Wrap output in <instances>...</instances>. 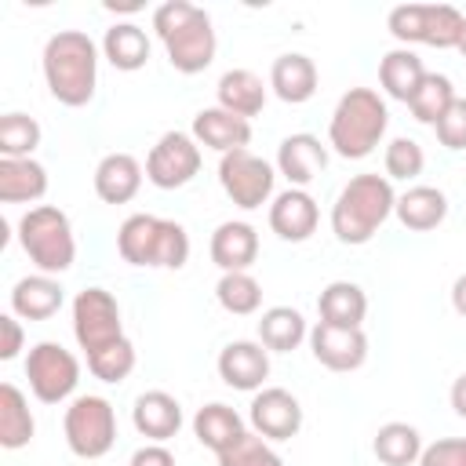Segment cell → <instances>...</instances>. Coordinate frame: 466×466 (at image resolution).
Segmentation results:
<instances>
[{
  "instance_id": "f35d334b",
  "label": "cell",
  "mask_w": 466,
  "mask_h": 466,
  "mask_svg": "<svg viewBox=\"0 0 466 466\" xmlns=\"http://www.w3.org/2000/svg\"><path fill=\"white\" fill-rule=\"evenodd\" d=\"M382 164H386V178L393 182V178H415V175H422V167H426V153H422V146L415 142V138H408V135H397L390 146H386V153H382Z\"/></svg>"
},
{
  "instance_id": "3957f363",
  "label": "cell",
  "mask_w": 466,
  "mask_h": 466,
  "mask_svg": "<svg viewBox=\"0 0 466 466\" xmlns=\"http://www.w3.org/2000/svg\"><path fill=\"white\" fill-rule=\"evenodd\" d=\"M393 208H397V193L386 175H371V171L353 175L331 204V233L342 244L360 248L382 229V222L393 215Z\"/></svg>"
},
{
  "instance_id": "5b68a950",
  "label": "cell",
  "mask_w": 466,
  "mask_h": 466,
  "mask_svg": "<svg viewBox=\"0 0 466 466\" xmlns=\"http://www.w3.org/2000/svg\"><path fill=\"white\" fill-rule=\"evenodd\" d=\"M386 124L390 109L382 95L371 87H350L328 120V146L346 160H364L382 142Z\"/></svg>"
},
{
  "instance_id": "2e32d148",
  "label": "cell",
  "mask_w": 466,
  "mask_h": 466,
  "mask_svg": "<svg viewBox=\"0 0 466 466\" xmlns=\"http://www.w3.org/2000/svg\"><path fill=\"white\" fill-rule=\"evenodd\" d=\"M317 222H320V208L317 200L306 193V189H295L288 186L284 193L273 197L269 204V229L288 240V244H302L317 233Z\"/></svg>"
},
{
  "instance_id": "ab89813d",
  "label": "cell",
  "mask_w": 466,
  "mask_h": 466,
  "mask_svg": "<svg viewBox=\"0 0 466 466\" xmlns=\"http://www.w3.org/2000/svg\"><path fill=\"white\" fill-rule=\"evenodd\" d=\"M433 131H437V142H441L444 149H451V153L466 149V98H455L451 109L437 120Z\"/></svg>"
},
{
  "instance_id": "8992f818",
  "label": "cell",
  "mask_w": 466,
  "mask_h": 466,
  "mask_svg": "<svg viewBox=\"0 0 466 466\" xmlns=\"http://www.w3.org/2000/svg\"><path fill=\"white\" fill-rule=\"evenodd\" d=\"M18 244L40 273H66L76 262V240L69 215L55 204H36L18 218Z\"/></svg>"
},
{
  "instance_id": "60d3db41",
  "label": "cell",
  "mask_w": 466,
  "mask_h": 466,
  "mask_svg": "<svg viewBox=\"0 0 466 466\" xmlns=\"http://www.w3.org/2000/svg\"><path fill=\"white\" fill-rule=\"evenodd\" d=\"M419 466H466V437H441L426 444Z\"/></svg>"
},
{
  "instance_id": "ac0fdd59",
  "label": "cell",
  "mask_w": 466,
  "mask_h": 466,
  "mask_svg": "<svg viewBox=\"0 0 466 466\" xmlns=\"http://www.w3.org/2000/svg\"><path fill=\"white\" fill-rule=\"evenodd\" d=\"M131 422L149 444H164L182 430V404L167 390H146L135 397Z\"/></svg>"
},
{
  "instance_id": "ffe728a7",
  "label": "cell",
  "mask_w": 466,
  "mask_h": 466,
  "mask_svg": "<svg viewBox=\"0 0 466 466\" xmlns=\"http://www.w3.org/2000/svg\"><path fill=\"white\" fill-rule=\"evenodd\" d=\"M211 262L222 269V273H248L258 258V233L251 222H222L215 226L211 233Z\"/></svg>"
},
{
  "instance_id": "836d02e7",
  "label": "cell",
  "mask_w": 466,
  "mask_h": 466,
  "mask_svg": "<svg viewBox=\"0 0 466 466\" xmlns=\"http://www.w3.org/2000/svg\"><path fill=\"white\" fill-rule=\"evenodd\" d=\"M455 98H459V95H455V87H451V76H444V73H426L422 84H419V91L411 95L408 109H411V116H415L419 124L437 127V120L451 109Z\"/></svg>"
},
{
  "instance_id": "bcb514c9",
  "label": "cell",
  "mask_w": 466,
  "mask_h": 466,
  "mask_svg": "<svg viewBox=\"0 0 466 466\" xmlns=\"http://www.w3.org/2000/svg\"><path fill=\"white\" fill-rule=\"evenodd\" d=\"M455 51H462V58H466V29H462V40H459V47Z\"/></svg>"
},
{
  "instance_id": "52a82bcc",
  "label": "cell",
  "mask_w": 466,
  "mask_h": 466,
  "mask_svg": "<svg viewBox=\"0 0 466 466\" xmlns=\"http://www.w3.org/2000/svg\"><path fill=\"white\" fill-rule=\"evenodd\" d=\"M390 33L408 47V44H426V47H459L466 15L451 4H400L386 18Z\"/></svg>"
},
{
  "instance_id": "4dcf8cb0",
  "label": "cell",
  "mask_w": 466,
  "mask_h": 466,
  "mask_svg": "<svg viewBox=\"0 0 466 466\" xmlns=\"http://www.w3.org/2000/svg\"><path fill=\"white\" fill-rule=\"evenodd\" d=\"M422 76H426V66L411 47H393L379 62V84L397 102H411V95L419 91Z\"/></svg>"
},
{
  "instance_id": "f546056e",
  "label": "cell",
  "mask_w": 466,
  "mask_h": 466,
  "mask_svg": "<svg viewBox=\"0 0 466 466\" xmlns=\"http://www.w3.org/2000/svg\"><path fill=\"white\" fill-rule=\"evenodd\" d=\"M102 55L109 58L113 69L120 73H138L149 62V36L135 22H116L102 36Z\"/></svg>"
},
{
  "instance_id": "9a60e30c",
  "label": "cell",
  "mask_w": 466,
  "mask_h": 466,
  "mask_svg": "<svg viewBox=\"0 0 466 466\" xmlns=\"http://www.w3.org/2000/svg\"><path fill=\"white\" fill-rule=\"evenodd\" d=\"M218 379L229 386V390H244V393H258L262 382L269 379V350L255 339H237V342H226L218 360Z\"/></svg>"
},
{
  "instance_id": "d6a6232c",
  "label": "cell",
  "mask_w": 466,
  "mask_h": 466,
  "mask_svg": "<svg viewBox=\"0 0 466 466\" xmlns=\"http://www.w3.org/2000/svg\"><path fill=\"white\" fill-rule=\"evenodd\" d=\"M422 448V433L411 422H386L371 441V451L382 466H415Z\"/></svg>"
},
{
  "instance_id": "83f0119b",
  "label": "cell",
  "mask_w": 466,
  "mask_h": 466,
  "mask_svg": "<svg viewBox=\"0 0 466 466\" xmlns=\"http://www.w3.org/2000/svg\"><path fill=\"white\" fill-rule=\"evenodd\" d=\"M317 313L324 324H339V328H360L368 317V295L360 284L353 280H331L320 299H317Z\"/></svg>"
},
{
  "instance_id": "7bdbcfd3",
  "label": "cell",
  "mask_w": 466,
  "mask_h": 466,
  "mask_svg": "<svg viewBox=\"0 0 466 466\" xmlns=\"http://www.w3.org/2000/svg\"><path fill=\"white\" fill-rule=\"evenodd\" d=\"M127 466H175V455L164 444H142Z\"/></svg>"
},
{
  "instance_id": "ba28073f",
  "label": "cell",
  "mask_w": 466,
  "mask_h": 466,
  "mask_svg": "<svg viewBox=\"0 0 466 466\" xmlns=\"http://www.w3.org/2000/svg\"><path fill=\"white\" fill-rule=\"evenodd\" d=\"M66 444L76 459H102L116 444V411L98 393H80L69 400L62 419Z\"/></svg>"
},
{
  "instance_id": "8d00e7d4",
  "label": "cell",
  "mask_w": 466,
  "mask_h": 466,
  "mask_svg": "<svg viewBox=\"0 0 466 466\" xmlns=\"http://www.w3.org/2000/svg\"><path fill=\"white\" fill-rule=\"evenodd\" d=\"M135 346H131V339L124 335L120 342H113V346H106V350H98V353H91L87 357V371L95 375V379H102V382H124L131 371H135Z\"/></svg>"
},
{
  "instance_id": "b9f144b4",
  "label": "cell",
  "mask_w": 466,
  "mask_h": 466,
  "mask_svg": "<svg viewBox=\"0 0 466 466\" xmlns=\"http://www.w3.org/2000/svg\"><path fill=\"white\" fill-rule=\"evenodd\" d=\"M22 342H25L22 320L15 313H4L0 317V360H15L22 353Z\"/></svg>"
},
{
  "instance_id": "cb8c5ba5",
  "label": "cell",
  "mask_w": 466,
  "mask_h": 466,
  "mask_svg": "<svg viewBox=\"0 0 466 466\" xmlns=\"http://www.w3.org/2000/svg\"><path fill=\"white\" fill-rule=\"evenodd\" d=\"M397 222L411 233H430L448 218V197L437 186H411L397 197Z\"/></svg>"
},
{
  "instance_id": "f1b7e54d",
  "label": "cell",
  "mask_w": 466,
  "mask_h": 466,
  "mask_svg": "<svg viewBox=\"0 0 466 466\" xmlns=\"http://www.w3.org/2000/svg\"><path fill=\"white\" fill-rule=\"evenodd\" d=\"M309 339V324L291 306H269L258 317V342L269 353H291Z\"/></svg>"
},
{
  "instance_id": "d590c367",
  "label": "cell",
  "mask_w": 466,
  "mask_h": 466,
  "mask_svg": "<svg viewBox=\"0 0 466 466\" xmlns=\"http://www.w3.org/2000/svg\"><path fill=\"white\" fill-rule=\"evenodd\" d=\"M40 146V124L29 113H4L0 116V157L25 160Z\"/></svg>"
},
{
  "instance_id": "ee69618b",
  "label": "cell",
  "mask_w": 466,
  "mask_h": 466,
  "mask_svg": "<svg viewBox=\"0 0 466 466\" xmlns=\"http://www.w3.org/2000/svg\"><path fill=\"white\" fill-rule=\"evenodd\" d=\"M448 397H451L455 415H459V419H466V371H462V375L451 382V393H448Z\"/></svg>"
},
{
  "instance_id": "5bb4252c",
  "label": "cell",
  "mask_w": 466,
  "mask_h": 466,
  "mask_svg": "<svg viewBox=\"0 0 466 466\" xmlns=\"http://www.w3.org/2000/svg\"><path fill=\"white\" fill-rule=\"evenodd\" d=\"M309 353L328 371H357L368 360V335L360 328H339L317 320L309 328Z\"/></svg>"
},
{
  "instance_id": "44dd1931",
  "label": "cell",
  "mask_w": 466,
  "mask_h": 466,
  "mask_svg": "<svg viewBox=\"0 0 466 466\" xmlns=\"http://www.w3.org/2000/svg\"><path fill=\"white\" fill-rule=\"evenodd\" d=\"M317 66L309 55H299V51H288V55H277L273 66H269V87L280 102L288 106H302L317 95Z\"/></svg>"
},
{
  "instance_id": "9c48e42d",
  "label": "cell",
  "mask_w": 466,
  "mask_h": 466,
  "mask_svg": "<svg viewBox=\"0 0 466 466\" xmlns=\"http://www.w3.org/2000/svg\"><path fill=\"white\" fill-rule=\"evenodd\" d=\"M25 379H29V390L40 404H62L76 393L80 360L62 342L44 339L25 353Z\"/></svg>"
},
{
  "instance_id": "484cf974",
  "label": "cell",
  "mask_w": 466,
  "mask_h": 466,
  "mask_svg": "<svg viewBox=\"0 0 466 466\" xmlns=\"http://www.w3.org/2000/svg\"><path fill=\"white\" fill-rule=\"evenodd\" d=\"M248 430H244V419L229 408V404H222V400H211V404H204L197 415H193V437L208 448V451H215V455H222L229 444H237L240 437H244Z\"/></svg>"
},
{
  "instance_id": "277c9868",
  "label": "cell",
  "mask_w": 466,
  "mask_h": 466,
  "mask_svg": "<svg viewBox=\"0 0 466 466\" xmlns=\"http://www.w3.org/2000/svg\"><path fill=\"white\" fill-rule=\"evenodd\" d=\"M116 251L127 266L138 269H182L189 262V233L175 218L138 211L120 222Z\"/></svg>"
},
{
  "instance_id": "f6af8a7d",
  "label": "cell",
  "mask_w": 466,
  "mask_h": 466,
  "mask_svg": "<svg viewBox=\"0 0 466 466\" xmlns=\"http://www.w3.org/2000/svg\"><path fill=\"white\" fill-rule=\"evenodd\" d=\"M451 309H455L459 317H466V273L455 277V284H451Z\"/></svg>"
},
{
  "instance_id": "7402d4cb",
  "label": "cell",
  "mask_w": 466,
  "mask_h": 466,
  "mask_svg": "<svg viewBox=\"0 0 466 466\" xmlns=\"http://www.w3.org/2000/svg\"><path fill=\"white\" fill-rule=\"evenodd\" d=\"M66 288L51 273H29L11 288V313L22 320H47L62 309Z\"/></svg>"
},
{
  "instance_id": "d4e9b609",
  "label": "cell",
  "mask_w": 466,
  "mask_h": 466,
  "mask_svg": "<svg viewBox=\"0 0 466 466\" xmlns=\"http://www.w3.org/2000/svg\"><path fill=\"white\" fill-rule=\"evenodd\" d=\"M44 193H47V167L40 160L0 157V200L4 204H33Z\"/></svg>"
},
{
  "instance_id": "7c38bea8",
  "label": "cell",
  "mask_w": 466,
  "mask_h": 466,
  "mask_svg": "<svg viewBox=\"0 0 466 466\" xmlns=\"http://www.w3.org/2000/svg\"><path fill=\"white\" fill-rule=\"evenodd\" d=\"M200 171V142L189 131H164L146 157V178L157 189H182Z\"/></svg>"
},
{
  "instance_id": "d6986e66",
  "label": "cell",
  "mask_w": 466,
  "mask_h": 466,
  "mask_svg": "<svg viewBox=\"0 0 466 466\" xmlns=\"http://www.w3.org/2000/svg\"><path fill=\"white\" fill-rule=\"evenodd\" d=\"M200 146L215 149V153H233V149H248L251 142V120L222 109V106H208L193 116V131H189Z\"/></svg>"
},
{
  "instance_id": "8fae6325",
  "label": "cell",
  "mask_w": 466,
  "mask_h": 466,
  "mask_svg": "<svg viewBox=\"0 0 466 466\" xmlns=\"http://www.w3.org/2000/svg\"><path fill=\"white\" fill-rule=\"evenodd\" d=\"M273 182H277L273 164L255 157L251 149H233L218 160V186L240 211L262 208L273 197Z\"/></svg>"
},
{
  "instance_id": "1f68e13d",
  "label": "cell",
  "mask_w": 466,
  "mask_h": 466,
  "mask_svg": "<svg viewBox=\"0 0 466 466\" xmlns=\"http://www.w3.org/2000/svg\"><path fill=\"white\" fill-rule=\"evenodd\" d=\"M33 433H36V419L29 411L25 393L15 382H4L0 386V444L7 451H18L33 441Z\"/></svg>"
},
{
  "instance_id": "603a6c76",
  "label": "cell",
  "mask_w": 466,
  "mask_h": 466,
  "mask_svg": "<svg viewBox=\"0 0 466 466\" xmlns=\"http://www.w3.org/2000/svg\"><path fill=\"white\" fill-rule=\"evenodd\" d=\"M142 189V164L131 153H106L95 167V193L106 204H127Z\"/></svg>"
},
{
  "instance_id": "30bf717a",
  "label": "cell",
  "mask_w": 466,
  "mask_h": 466,
  "mask_svg": "<svg viewBox=\"0 0 466 466\" xmlns=\"http://www.w3.org/2000/svg\"><path fill=\"white\" fill-rule=\"evenodd\" d=\"M73 335L84 350V357L113 346L124 339V320L113 291L106 288H84L73 299Z\"/></svg>"
},
{
  "instance_id": "74e56055",
  "label": "cell",
  "mask_w": 466,
  "mask_h": 466,
  "mask_svg": "<svg viewBox=\"0 0 466 466\" xmlns=\"http://www.w3.org/2000/svg\"><path fill=\"white\" fill-rule=\"evenodd\" d=\"M218 466H284V459L273 451V444L266 437H258L255 430H248L237 444H229L218 455Z\"/></svg>"
},
{
  "instance_id": "4fadbf2b",
  "label": "cell",
  "mask_w": 466,
  "mask_h": 466,
  "mask_svg": "<svg viewBox=\"0 0 466 466\" xmlns=\"http://www.w3.org/2000/svg\"><path fill=\"white\" fill-rule=\"evenodd\" d=\"M248 422L266 441H291L302 430V404L295 393H288L280 386H262L251 397Z\"/></svg>"
},
{
  "instance_id": "6da1fadb",
  "label": "cell",
  "mask_w": 466,
  "mask_h": 466,
  "mask_svg": "<svg viewBox=\"0 0 466 466\" xmlns=\"http://www.w3.org/2000/svg\"><path fill=\"white\" fill-rule=\"evenodd\" d=\"M40 69L51 98L69 109H80L95 98L98 87V44L80 29H58L44 44Z\"/></svg>"
},
{
  "instance_id": "e0dca14e",
  "label": "cell",
  "mask_w": 466,
  "mask_h": 466,
  "mask_svg": "<svg viewBox=\"0 0 466 466\" xmlns=\"http://www.w3.org/2000/svg\"><path fill=\"white\" fill-rule=\"evenodd\" d=\"M324 167H328V146H320V138L309 135V131L288 135V138L277 146V171H280L295 189H306Z\"/></svg>"
},
{
  "instance_id": "e575fe53",
  "label": "cell",
  "mask_w": 466,
  "mask_h": 466,
  "mask_svg": "<svg viewBox=\"0 0 466 466\" xmlns=\"http://www.w3.org/2000/svg\"><path fill=\"white\" fill-rule=\"evenodd\" d=\"M215 299L233 317H251L262 306V284L251 273H222L215 284Z\"/></svg>"
},
{
  "instance_id": "4316f807",
  "label": "cell",
  "mask_w": 466,
  "mask_h": 466,
  "mask_svg": "<svg viewBox=\"0 0 466 466\" xmlns=\"http://www.w3.org/2000/svg\"><path fill=\"white\" fill-rule=\"evenodd\" d=\"M218 106L222 109H229V113H237V116H244V120H251V116H258L262 113V106H266V84H262V76L258 73H251V69H226L222 76H218Z\"/></svg>"
},
{
  "instance_id": "7a4b0ae2",
  "label": "cell",
  "mask_w": 466,
  "mask_h": 466,
  "mask_svg": "<svg viewBox=\"0 0 466 466\" xmlns=\"http://www.w3.org/2000/svg\"><path fill=\"white\" fill-rule=\"evenodd\" d=\"M153 33L160 36L171 69L193 76L204 73L215 62L218 36L211 25V15L189 0H167L153 11Z\"/></svg>"
}]
</instances>
